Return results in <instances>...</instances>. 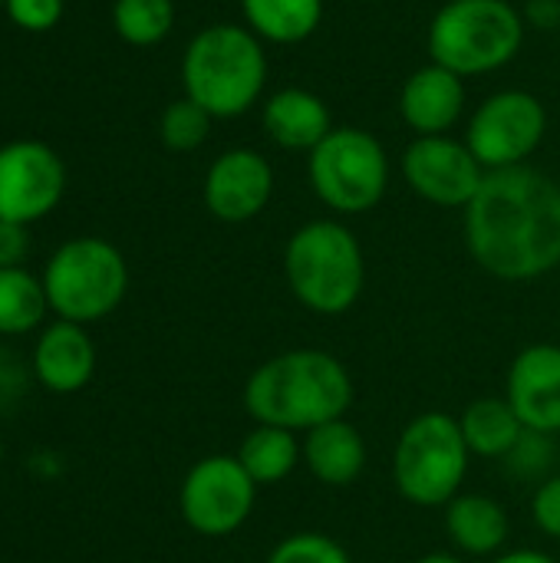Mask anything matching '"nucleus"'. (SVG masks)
<instances>
[{"label": "nucleus", "mask_w": 560, "mask_h": 563, "mask_svg": "<svg viewBox=\"0 0 560 563\" xmlns=\"http://www.w3.org/2000/svg\"><path fill=\"white\" fill-rule=\"evenodd\" d=\"M505 399L531 432L560 435V346L531 343L525 346L505 379Z\"/></svg>", "instance_id": "4468645a"}, {"label": "nucleus", "mask_w": 560, "mask_h": 563, "mask_svg": "<svg viewBox=\"0 0 560 563\" xmlns=\"http://www.w3.org/2000/svg\"><path fill=\"white\" fill-rule=\"evenodd\" d=\"M472 452L462 426L442 409L416 416L393 449V485L416 508H446L462 495Z\"/></svg>", "instance_id": "423d86ee"}, {"label": "nucleus", "mask_w": 560, "mask_h": 563, "mask_svg": "<svg viewBox=\"0 0 560 563\" xmlns=\"http://www.w3.org/2000/svg\"><path fill=\"white\" fill-rule=\"evenodd\" d=\"M465 112V82L459 73L429 63L419 66L403 92H399V115L416 135H449V129Z\"/></svg>", "instance_id": "2eb2a0df"}, {"label": "nucleus", "mask_w": 560, "mask_h": 563, "mask_svg": "<svg viewBox=\"0 0 560 563\" xmlns=\"http://www.w3.org/2000/svg\"><path fill=\"white\" fill-rule=\"evenodd\" d=\"M182 82L185 96L215 119L248 112L267 86V53L261 36L238 23L205 26L185 49Z\"/></svg>", "instance_id": "7ed1b4c3"}, {"label": "nucleus", "mask_w": 560, "mask_h": 563, "mask_svg": "<svg viewBox=\"0 0 560 563\" xmlns=\"http://www.w3.org/2000/svg\"><path fill=\"white\" fill-rule=\"evenodd\" d=\"M531 518L541 534L560 541V475H551L541 482L531 495Z\"/></svg>", "instance_id": "c85d7f7f"}, {"label": "nucleus", "mask_w": 560, "mask_h": 563, "mask_svg": "<svg viewBox=\"0 0 560 563\" xmlns=\"http://www.w3.org/2000/svg\"><path fill=\"white\" fill-rule=\"evenodd\" d=\"M248 30L267 43H300L323 20V0H241Z\"/></svg>", "instance_id": "4be33fe9"}, {"label": "nucleus", "mask_w": 560, "mask_h": 563, "mask_svg": "<svg viewBox=\"0 0 560 563\" xmlns=\"http://www.w3.org/2000/svg\"><path fill=\"white\" fill-rule=\"evenodd\" d=\"M413 563H469L462 554H452V551H432V554H422L419 561Z\"/></svg>", "instance_id": "473e14b6"}, {"label": "nucleus", "mask_w": 560, "mask_h": 563, "mask_svg": "<svg viewBox=\"0 0 560 563\" xmlns=\"http://www.w3.org/2000/svg\"><path fill=\"white\" fill-rule=\"evenodd\" d=\"M459 426H462L469 452L479 459H492V462H502L525 435V422L518 419L515 406L505 396L472 399L465 412L459 416Z\"/></svg>", "instance_id": "aec40b11"}, {"label": "nucleus", "mask_w": 560, "mask_h": 563, "mask_svg": "<svg viewBox=\"0 0 560 563\" xmlns=\"http://www.w3.org/2000/svg\"><path fill=\"white\" fill-rule=\"evenodd\" d=\"M205 208L224 224L257 218L274 195V168L254 148H228L205 175Z\"/></svg>", "instance_id": "ddd939ff"}, {"label": "nucleus", "mask_w": 560, "mask_h": 563, "mask_svg": "<svg viewBox=\"0 0 560 563\" xmlns=\"http://www.w3.org/2000/svg\"><path fill=\"white\" fill-rule=\"evenodd\" d=\"M241 399L254 426L310 432L333 419H347L353 379L343 360L327 350H284L248 376Z\"/></svg>", "instance_id": "f03ea898"}, {"label": "nucleus", "mask_w": 560, "mask_h": 563, "mask_svg": "<svg viewBox=\"0 0 560 563\" xmlns=\"http://www.w3.org/2000/svg\"><path fill=\"white\" fill-rule=\"evenodd\" d=\"M43 290L59 320L96 323L125 300L129 267L116 244L102 238H76L50 257Z\"/></svg>", "instance_id": "0eeeda50"}, {"label": "nucleus", "mask_w": 560, "mask_h": 563, "mask_svg": "<svg viewBox=\"0 0 560 563\" xmlns=\"http://www.w3.org/2000/svg\"><path fill=\"white\" fill-rule=\"evenodd\" d=\"M284 280L300 307L340 317L366 287V257L356 234L330 218L300 224L284 247Z\"/></svg>", "instance_id": "20e7f679"}, {"label": "nucleus", "mask_w": 560, "mask_h": 563, "mask_svg": "<svg viewBox=\"0 0 560 563\" xmlns=\"http://www.w3.org/2000/svg\"><path fill=\"white\" fill-rule=\"evenodd\" d=\"M50 310L43 280H36L23 267L0 271V336H20L43 323Z\"/></svg>", "instance_id": "5701e85b"}, {"label": "nucleus", "mask_w": 560, "mask_h": 563, "mask_svg": "<svg viewBox=\"0 0 560 563\" xmlns=\"http://www.w3.org/2000/svg\"><path fill=\"white\" fill-rule=\"evenodd\" d=\"M548 132L545 102L525 89H502L488 96L465 132V145L485 172L515 168L531 158Z\"/></svg>", "instance_id": "9d476101"}, {"label": "nucleus", "mask_w": 560, "mask_h": 563, "mask_svg": "<svg viewBox=\"0 0 560 563\" xmlns=\"http://www.w3.org/2000/svg\"><path fill=\"white\" fill-rule=\"evenodd\" d=\"M10 20L30 33L53 30L63 16V0H3Z\"/></svg>", "instance_id": "cd10ccee"}, {"label": "nucleus", "mask_w": 560, "mask_h": 563, "mask_svg": "<svg viewBox=\"0 0 560 563\" xmlns=\"http://www.w3.org/2000/svg\"><path fill=\"white\" fill-rule=\"evenodd\" d=\"M442 525L452 548L465 558H498L508 544L512 521L492 495L462 492L442 508Z\"/></svg>", "instance_id": "a211bd4d"}, {"label": "nucleus", "mask_w": 560, "mask_h": 563, "mask_svg": "<svg viewBox=\"0 0 560 563\" xmlns=\"http://www.w3.org/2000/svg\"><path fill=\"white\" fill-rule=\"evenodd\" d=\"M26 251H30L26 224L3 221V218H0V271H3V267H20L23 257H26Z\"/></svg>", "instance_id": "c756f323"}, {"label": "nucleus", "mask_w": 560, "mask_h": 563, "mask_svg": "<svg viewBox=\"0 0 560 563\" xmlns=\"http://www.w3.org/2000/svg\"><path fill=\"white\" fill-rule=\"evenodd\" d=\"M0 462H3V442H0Z\"/></svg>", "instance_id": "72a5a7b5"}, {"label": "nucleus", "mask_w": 560, "mask_h": 563, "mask_svg": "<svg viewBox=\"0 0 560 563\" xmlns=\"http://www.w3.org/2000/svg\"><path fill=\"white\" fill-rule=\"evenodd\" d=\"M257 505V485L238 455H208L195 462L178 492L185 525L201 538H228L248 525Z\"/></svg>", "instance_id": "1a4fd4ad"}, {"label": "nucleus", "mask_w": 560, "mask_h": 563, "mask_svg": "<svg viewBox=\"0 0 560 563\" xmlns=\"http://www.w3.org/2000/svg\"><path fill=\"white\" fill-rule=\"evenodd\" d=\"M0 3H3V0H0Z\"/></svg>", "instance_id": "f704fd0d"}, {"label": "nucleus", "mask_w": 560, "mask_h": 563, "mask_svg": "<svg viewBox=\"0 0 560 563\" xmlns=\"http://www.w3.org/2000/svg\"><path fill=\"white\" fill-rule=\"evenodd\" d=\"M96 373V343L83 330V323L56 320L46 327L36 340L33 350V376L50 389V393H79L89 386Z\"/></svg>", "instance_id": "dca6fc26"}, {"label": "nucleus", "mask_w": 560, "mask_h": 563, "mask_svg": "<svg viewBox=\"0 0 560 563\" xmlns=\"http://www.w3.org/2000/svg\"><path fill=\"white\" fill-rule=\"evenodd\" d=\"M264 563H353L347 548L320 531H297L287 534Z\"/></svg>", "instance_id": "bb28decb"}, {"label": "nucleus", "mask_w": 560, "mask_h": 563, "mask_svg": "<svg viewBox=\"0 0 560 563\" xmlns=\"http://www.w3.org/2000/svg\"><path fill=\"white\" fill-rule=\"evenodd\" d=\"M238 462L257 488H271L297 472V465L304 462V449L297 442V432L290 429L254 426L238 449Z\"/></svg>", "instance_id": "412c9836"}, {"label": "nucleus", "mask_w": 560, "mask_h": 563, "mask_svg": "<svg viewBox=\"0 0 560 563\" xmlns=\"http://www.w3.org/2000/svg\"><path fill=\"white\" fill-rule=\"evenodd\" d=\"M492 563H558L551 554L535 551V548H518V551H502L498 558H492Z\"/></svg>", "instance_id": "2f4dec72"}, {"label": "nucleus", "mask_w": 560, "mask_h": 563, "mask_svg": "<svg viewBox=\"0 0 560 563\" xmlns=\"http://www.w3.org/2000/svg\"><path fill=\"white\" fill-rule=\"evenodd\" d=\"M66 188L59 155L43 142H10L0 148V218L30 224L50 214Z\"/></svg>", "instance_id": "f8f14e48"}, {"label": "nucleus", "mask_w": 560, "mask_h": 563, "mask_svg": "<svg viewBox=\"0 0 560 563\" xmlns=\"http://www.w3.org/2000/svg\"><path fill=\"white\" fill-rule=\"evenodd\" d=\"M264 132L274 145L287 152H314L330 132L333 119L327 102L300 86H287L267 96L264 102Z\"/></svg>", "instance_id": "f3484780"}, {"label": "nucleus", "mask_w": 560, "mask_h": 563, "mask_svg": "<svg viewBox=\"0 0 560 563\" xmlns=\"http://www.w3.org/2000/svg\"><path fill=\"white\" fill-rule=\"evenodd\" d=\"M465 247L505 284L551 274L560 267V181L531 165L488 172L465 208Z\"/></svg>", "instance_id": "f257e3e1"}, {"label": "nucleus", "mask_w": 560, "mask_h": 563, "mask_svg": "<svg viewBox=\"0 0 560 563\" xmlns=\"http://www.w3.org/2000/svg\"><path fill=\"white\" fill-rule=\"evenodd\" d=\"M23 389H26V366L17 356H10V350L0 346V409L20 399Z\"/></svg>", "instance_id": "7c9ffc66"}, {"label": "nucleus", "mask_w": 560, "mask_h": 563, "mask_svg": "<svg viewBox=\"0 0 560 563\" xmlns=\"http://www.w3.org/2000/svg\"><path fill=\"white\" fill-rule=\"evenodd\" d=\"M482 162L452 135H416L403 155L406 185L436 208H469L485 181Z\"/></svg>", "instance_id": "9b49d317"}, {"label": "nucleus", "mask_w": 560, "mask_h": 563, "mask_svg": "<svg viewBox=\"0 0 560 563\" xmlns=\"http://www.w3.org/2000/svg\"><path fill=\"white\" fill-rule=\"evenodd\" d=\"M304 465L327 488H350L366 468V439L350 419H333L304 432Z\"/></svg>", "instance_id": "6ab92c4d"}, {"label": "nucleus", "mask_w": 560, "mask_h": 563, "mask_svg": "<svg viewBox=\"0 0 560 563\" xmlns=\"http://www.w3.org/2000/svg\"><path fill=\"white\" fill-rule=\"evenodd\" d=\"M116 33L132 46H152L172 33L175 3L172 0H116L112 7Z\"/></svg>", "instance_id": "b1692460"}, {"label": "nucleus", "mask_w": 560, "mask_h": 563, "mask_svg": "<svg viewBox=\"0 0 560 563\" xmlns=\"http://www.w3.org/2000/svg\"><path fill=\"white\" fill-rule=\"evenodd\" d=\"M307 178L330 211L366 214L389 188V155L366 129L343 125L307 155Z\"/></svg>", "instance_id": "6e6552de"}, {"label": "nucleus", "mask_w": 560, "mask_h": 563, "mask_svg": "<svg viewBox=\"0 0 560 563\" xmlns=\"http://www.w3.org/2000/svg\"><path fill=\"white\" fill-rule=\"evenodd\" d=\"M432 63L465 76L495 73L525 43V16L508 0H449L429 23Z\"/></svg>", "instance_id": "39448f33"}, {"label": "nucleus", "mask_w": 560, "mask_h": 563, "mask_svg": "<svg viewBox=\"0 0 560 563\" xmlns=\"http://www.w3.org/2000/svg\"><path fill=\"white\" fill-rule=\"evenodd\" d=\"M554 459H560V445L554 449V435L525 429V435L518 439V445L502 462L512 472V478L528 482V485L538 488L541 482H548L554 475Z\"/></svg>", "instance_id": "a878e982"}, {"label": "nucleus", "mask_w": 560, "mask_h": 563, "mask_svg": "<svg viewBox=\"0 0 560 563\" xmlns=\"http://www.w3.org/2000/svg\"><path fill=\"white\" fill-rule=\"evenodd\" d=\"M211 112L201 109L195 99H175L165 112H162V122H158V135L165 142V148L172 152H195L208 132H211Z\"/></svg>", "instance_id": "393cba45"}]
</instances>
